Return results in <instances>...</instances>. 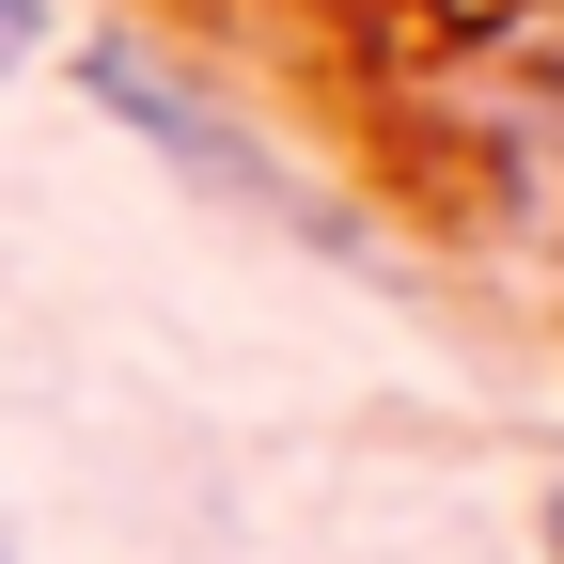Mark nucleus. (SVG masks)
Segmentation results:
<instances>
[{
    "label": "nucleus",
    "mask_w": 564,
    "mask_h": 564,
    "mask_svg": "<svg viewBox=\"0 0 564 564\" xmlns=\"http://www.w3.org/2000/svg\"><path fill=\"white\" fill-rule=\"evenodd\" d=\"M95 95H110L141 141H158L188 188H220V204H251V220H299V236H329V251H361V236H345V204H314L282 158H251V126H236V110H204L158 47H126V32H110V47H95Z\"/></svg>",
    "instance_id": "nucleus-1"
},
{
    "label": "nucleus",
    "mask_w": 564,
    "mask_h": 564,
    "mask_svg": "<svg viewBox=\"0 0 564 564\" xmlns=\"http://www.w3.org/2000/svg\"><path fill=\"white\" fill-rule=\"evenodd\" d=\"M549 564H564V502H549Z\"/></svg>",
    "instance_id": "nucleus-3"
},
{
    "label": "nucleus",
    "mask_w": 564,
    "mask_h": 564,
    "mask_svg": "<svg viewBox=\"0 0 564 564\" xmlns=\"http://www.w3.org/2000/svg\"><path fill=\"white\" fill-rule=\"evenodd\" d=\"M32 47H47V0H0V79H17Z\"/></svg>",
    "instance_id": "nucleus-2"
}]
</instances>
